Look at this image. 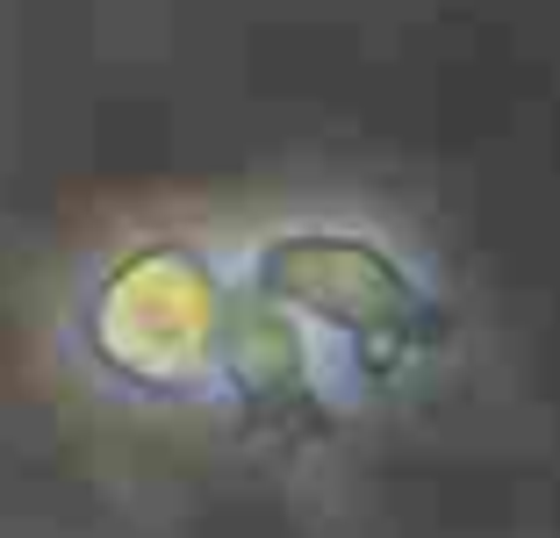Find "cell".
<instances>
[{
	"mask_svg": "<svg viewBox=\"0 0 560 538\" xmlns=\"http://www.w3.org/2000/svg\"><path fill=\"white\" fill-rule=\"evenodd\" d=\"M252 324L324 402L366 409L453 344L445 288L396 230L366 215H302L237 252Z\"/></svg>",
	"mask_w": 560,
	"mask_h": 538,
	"instance_id": "obj_1",
	"label": "cell"
},
{
	"mask_svg": "<svg viewBox=\"0 0 560 538\" xmlns=\"http://www.w3.org/2000/svg\"><path fill=\"white\" fill-rule=\"evenodd\" d=\"M80 344L137 402H223L252 374V294L237 252L151 230L108 252L80 302Z\"/></svg>",
	"mask_w": 560,
	"mask_h": 538,
	"instance_id": "obj_2",
	"label": "cell"
}]
</instances>
